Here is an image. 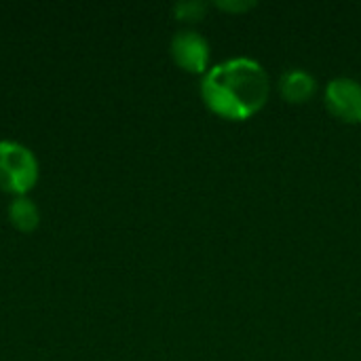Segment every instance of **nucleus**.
Returning a JSON list of instances; mask_svg holds the SVG:
<instances>
[{
	"label": "nucleus",
	"mask_w": 361,
	"mask_h": 361,
	"mask_svg": "<svg viewBox=\"0 0 361 361\" xmlns=\"http://www.w3.org/2000/svg\"><path fill=\"white\" fill-rule=\"evenodd\" d=\"M267 70L250 57H233L203 74L201 97L205 106L228 121L252 118L269 99Z\"/></svg>",
	"instance_id": "f257e3e1"
},
{
	"label": "nucleus",
	"mask_w": 361,
	"mask_h": 361,
	"mask_svg": "<svg viewBox=\"0 0 361 361\" xmlns=\"http://www.w3.org/2000/svg\"><path fill=\"white\" fill-rule=\"evenodd\" d=\"M38 161L34 152L11 140H0V190L25 197L38 182Z\"/></svg>",
	"instance_id": "f03ea898"
},
{
	"label": "nucleus",
	"mask_w": 361,
	"mask_h": 361,
	"mask_svg": "<svg viewBox=\"0 0 361 361\" xmlns=\"http://www.w3.org/2000/svg\"><path fill=\"white\" fill-rule=\"evenodd\" d=\"M326 108L345 123H361V82L338 76L326 87Z\"/></svg>",
	"instance_id": "7ed1b4c3"
},
{
	"label": "nucleus",
	"mask_w": 361,
	"mask_h": 361,
	"mask_svg": "<svg viewBox=\"0 0 361 361\" xmlns=\"http://www.w3.org/2000/svg\"><path fill=\"white\" fill-rule=\"evenodd\" d=\"M173 61L190 74H205L209 66V42L195 30H182L169 44Z\"/></svg>",
	"instance_id": "20e7f679"
},
{
	"label": "nucleus",
	"mask_w": 361,
	"mask_h": 361,
	"mask_svg": "<svg viewBox=\"0 0 361 361\" xmlns=\"http://www.w3.org/2000/svg\"><path fill=\"white\" fill-rule=\"evenodd\" d=\"M279 91L290 104H305L317 91V80L307 70L292 68V70L283 72V76L279 80Z\"/></svg>",
	"instance_id": "39448f33"
},
{
	"label": "nucleus",
	"mask_w": 361,
	"mask_h": 361,
	"mask_svg": "<svg viewBox=\"0 0 361 361\" xmlns=\"http://www.w3.org/2000/svg\"><path fill=\"white\" fill-rule=\"evenodd\" d=\"M6 214H8L11 226L17 228L19 233H34L40 224V212H38L36 203H32L27 197L13 199Z\"/></svg>",
	"instance_id": "423d86ee"
},
{
	"label": "nucleus",
	"mask_w": 361,
	"mask_h": 361,
	"mask_svg": "<svg viewBox=\"0 0 361 361\" xmlns=\"http://www.w3.org/2000/svg\"><path fill=\"white\" fill-rule=\"evenodd\" d=\"M205 8H207L205 2L192 0V2H180V4H176L173 13H176V17L180 21H199V19H203Z\"/></svg>",
	"instance_id": "0eeeda50"
},
{
	"label": "nucleus",
	"mask_w": 361,
	"mask_h": 361,
	"mask_svg": "<svg viewBox=\"0 0 361 361\" xmlns=\"http://www.w3.org/2000/svg\"><path fill=\"white\" fill-rule=\"evenodd\" d=\"M216 6L218 8H222V11H247V8H252V6H256V2H252V0H239V2H233V0H218L216 2Z\"/></svg>",
	"instance_id": "6e6552de"
}]
</instances>
